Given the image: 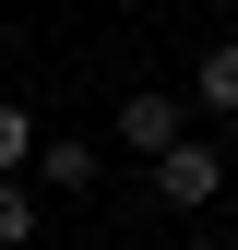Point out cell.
<instances>
[{
    "label": "cell",
    "instance_id": "2",
    "mask_svg": "<svg viewBox=\"0 0 238 250\" xmlns=\"http://www.w3.org/2000/svg\"><path fill=\"white\" fill-rule=\"evenodd\" d=\"M96 167H107V155H96V143H72V131H36V155H24V179H36V191H60V203L96 191Z\"/></svg>",
    "mask_w": 238,
    "mask_h": 250
},
{
    "label": "cell",
    "instance_id": "5",
    "mask_svg": "<svg viewBox=\"0 0 238 250\" xmlns=\"http://www.w3.org/2000/svg\"><path fill=\"white\" fill-rule=\"evenodd\" d=\"M36 238V179H0V250Z\"/></svg>",
    "mask_w": 238,
    "mask_h": 250
},
{
    "label": "cell",
    "instance_id": "1",
    "mask_svg": "<svg viewBox=\"0 0 238 250\" xmlns=\"http://www.w3.org/2000/svg\"><path fill=\"white\" fill-rule=\"evenodd\" d=\"M143 167H155V203H178V214H202V203L226 191V155L202 143V131H178L167 155H143Z\"/></svg>",
    "mask_w": 238,
    "mask_h": 250
},
{
    "label": "cell",
    "instance_id": "3",
    "mask_svg": "<svg viewBox=\"0 0 238 250\" xmlns=\"http://www.w3.org/2000/svg\"><path fill=\"white\" fill-rule=\"evenodd\" d=\"M107 131H119V155H167L178 131H191V107H178V96H119Z\"/></svg>",
    "mask_w": 238,
    "mask_h": 250
},
{
    "label": "cell",
    "instance_id": "4",
    "mask_svg": "<svg viewBox=\"0 0 238 250\" xmlns=\"http://www.w3.org/2000/svg\"><path fill=\"white\" fill-rule=\"evenodd\" d=\"M191 107H202V119H238V36H215V48H202V72H191Z\"/></svg>",
    "mask_w": 238,
    "mask_h": 250
},
{
    "label": "cell",
    "instance_id": "6",
    "mask_svg": "<svg viewBox=\"0 0 238 250\" xmlns=\"http://www.w3.org/2000/svg\"><path fill=\"white\" fill-rule=\"evenodd\" d=\"M24 155H36V107L0 96V179H24Z\"/></svg>",
    "mask_w": 238,
    "mask_h": 250
}]
</instances>
